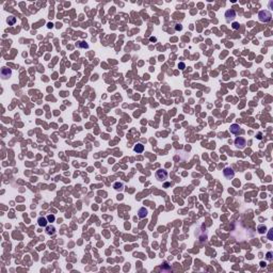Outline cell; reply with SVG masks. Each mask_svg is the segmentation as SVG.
Returning <instances> with one entry per match:
<instances>
[{"instance_id":"15","label":"cell","mask_w":273,"mask_h":273,"mask_svg":"<svg viewBox=\"0 0 273 273\" xmlns=\"http://www.w3.org/2000/svg\"><path fill=\"white\" fill-rule=\"evenodd\" d=\"M77 47H79V48H89V45L85 42H78L77 43Z\"/></svg>"},{"instance_id":"20","label":"cell","mask_w":273,"mask_h":273,"mask_svg":"<svg viewBox=\"0 0 273 273\" xmlns=\"http://www.w3.org/2000/svg\"><path fill=\"white\" fill-rule=\"evenodd\" d=\"M178 67H179V68L183 70V69H185V67H186V65H185V63H183V62H180L179 63V65H178Z\"/></svg>"},{"instance_id":"7","label":"cell","mask_w":273,"mask_h":273,"mask_svg":"<svg viewBox=\"0 0 273 273\" xmlns=\"http://www.w3.org/2000/svg\"><path fill=\"white\" fill-rule=\"evenodd\" d=\"M148 213V211L145 207H141L139 211H138V217H139L140 219H144V218H146V215Z\"/></svg>"},{"instance_id":"5","label":"cell","mask_w":273,"mask_h":273,"mask_svg":"<svg viewBox=\"0 0 273 273\" xmlns=\"http://www.w3.org/2000/svg\"><path fill=\"white\" fill-rule=\"evenodd\" d=\"M223 175L227 179H231V178H234V176H235V172L231 168H225L223 170Z\"/></svg>"},{"instance_id":"10","label":"cell","mask_w":273,"mask_h":273,"mask_svg":"<svg viewBox=\"0 0 273 273\" xmlns=\"http://www.w3.org/2000/svg\"><path fill=\"white\" fill-rule=\"evenodd\" d=\"M113 188L117 191H122L124 189V185L122 183H120V181H115V183L113 184Z\"/></svg>"},{"instance_id":"4","label":"cell","mask_w":273,"mask_h":273,"mask_svg":"<svg viewBox=\"0 0 273 273\" xmlns=\"http://www.w3.org/2000/svg\"><path fill=\"white\" fill-rule=\"evenodd\" d=\"M236 15H237V14H236V11H235V10H232V9L227 10V11L225 12V17H226V21H232L236 18Z\"/></svg>"},{"instance_id":"18","label":"cell","mask_w":273,"mask_h":273,"mask_svg":"<svg viewBox=\"0 0 273 273\" xmlns=\"http://www.w3.org/2000/svg\"><path fill=\"white\" fill-rule=\"evenodd\" d=\"M232 29H234V30H238L239 29V23L238 22H234V23H232Z\"/></svg>"},{"instance_id":"11","label":"cell","mask_w":273,"mask_h":273,"mask_svg":"<svg viewBox=\"0 0 273 273\" xmlns=\"http://www.w3.org/2000/svg\"><path fill=\"white\" fill-rule=\"evenodd\" d=\"M134 151H136V153H138V154H140V153H142V151L144 150V145L143 144H141V143H138L136 146H134Z\"/></svg>"},{"instance_id":"2","label":"cell","mask_w":273,"mask_h":273,"mask_svg":"<svg viewBox=\"0 0 273 273\" xmlns=\"http://www.w3.org/2000/svg\"><path fill=\"white\" fill-rule=\"evenodd\" d=\"M168 172L166 170H163V168H159V170L156 172V177H157V179L160 181H164L168 178Z\"/></svg>"},{"instance_id":"1","label":"cell","mask_w":273,"mask_h":273,"mask_svg":"<svg viewBox=\"0 0 273 273\" xmlns=\"http://www.w3.org/2000/svg\"><path fill=\"white\" fill-rule=\"evenodd\" d=\"M258 17H259V21L262 22H269L272 19V14L268 10H262V11L258 13Z\"/></svg>"},{"instance_id":"8","label":"cell","mask_w":273,"mask_h":273,"mask_svg":"<svg viewBox=\"0 0 273 273\" xmlns=\"http://www.w3.org/2000/svg\"><path fill=\"white\" fill-rule=\"evenodd\" d=\"M231 132L232 134H238L239 132H241L240 126H239L238 124H232V125H231Z\"/></svg>"},{"instance_id":"6","label":"cell","mask_w":273,"mask_h":273,"mask_svg":"<svg viewBox=\"0 0 273 273\" xmlns=\"http://www.w3.org/2000/svg\"><path fill=\"white\" fill-rule=\"evenodd\" d=\"M12 75V70L8 68V67H2V69H1V76H2V78L3 79H8L10 78Z\"/></svg>"},{"instance_id":"3","label":"cell","mask_w":273,"mask_h":273,"mask_svg":"<svg viewBox=\"0 0 273 273\" xmlns=\"http://www.w3.org/2000/svg\"><path fill=\"white\" fill-rule=\"evenodd\" d=\"M235 145H236V147H237V148H239V149H243V148L245 147V145H247V140H245L244 138H242V137L236 138Z\"/></svg>"},{"instance_id":"14","label":"cell","mask_w":273,"mask_h":273,"mask_svg":"<svg viewBox=\"0 0 273 273\" xmlns=\"http://www.w3.org/2000/svg\"><path fill=\"white\" fill-rule=\"evenodd\" d=\"M257 231L259 234H265L266 231H267V227L265 226V225H259V226L257 227Z\"/></svg>"},{"instance_id":"9","label":"cell","mask_w":273,"mask_h":273,"mask_svg":"<svg viewBox=\"0 0 273 273\" xmlns=\"http://www.w3.org/2000/svg\"><path fill=\"white\" fill-rule=\"evenodd\" d=\"M38 224L42 227H46L47 224H48V220H47L46 218H44V217H40L38 219Z\"/></svg>"},{"instance_id":"17","label":"cell","mask_w":273,"mask_h":273,"mask_svg":"<svg viewBox=\"0 0 273 273\" xmlns=\"http://www.w3.org/2000/svg\"><path fill=\"white\" fill-rule=\"evenodd\" d=\"M266 258H267L269 261H271L272 259H273V257H272V253H271V252H268L267 255H266Z\"/></svg>"},{"instance_id":"22","label":"cell","mask_w":273,"mask_h":273,"mask_svg":"<svg viewBox=\"0 0 273 273\" xmlns=\"http://www.w3.org/2000/svg\"><path fill=\"white\" fill-rule=\"evenodd\" d=\"M260 266H261V267H266V264H265V262H260Z\"/></svg>"},{"instance_id":"12","label":"cell","mask_w":273,"mask_h":273,"mask_svg":"<svg viewBox=\"0 0 273 273\" xmlns=\"http://www.w3.org/2000/svg\"><path fill=\"white\" fill-rule=\"evenodd\" d=\"M46 232L48 235H53L56 232V228L52 226V225H50V226H46Z\"/></svg>"},{"instance_id":"19","label":"cell","mask_w":273,"mask_h":273,"mask_svg":"<svg viewBox=\"0 0 273 273\" xmlns=\"http://www.w3.org/2000/svg\"><path fill=\"white\" fill-rule=\"evenodd\" d=\"M175 29H176L177 31H180V30L183 29V26H181L180 23H177V25H176V27H175Z\"/></svg>"},{"instance_id":"21","label":"cell","mask_w":273,"mask_h":273,"mask_svg":"<svg viewBox=\"0 0 273 273\" xmlns=\"http://www.w3.org/2000/svg\"><path fill=\"white\" fill-rule=\"evenodd\" d=\"M272 231L273 230L269 231V235H268V239H269V240H272Z\"/></svg>"},{"instance_id":"13","label":"cell","mask_w":273,"mask_h":273,"mask_svg":"<svg viewBox=\"0 0 273 273\" xmlns=\"http://www.w3.org/2000/svg\"><path fill=\"white\" fill-rule=\"evenodd\" d=\"M6 21H8V23L10 26H13L16 22V18L14 17V16H10V17H8V19H6Z\"/></svg>"},{"instance_id":"16","label":"cell","mask_w":273,"mask_h":273,"mask_svg":"<svg viewBox=\"0 0 273 273\" xmlns=\"http://www.w3.org/2000/svg\"><path fill=\"white\" fill-rule=\"evenodd\" d=\"M47 220H48V222H55L56 217L53 214H49L48 217H47Z\"/></svg>"}]
</instances>
